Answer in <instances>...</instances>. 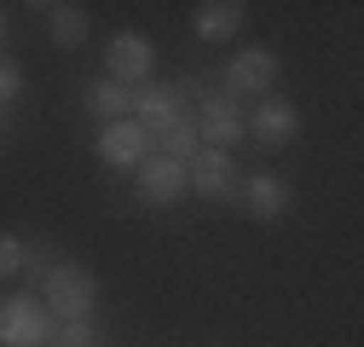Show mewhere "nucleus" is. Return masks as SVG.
Segmentation results:
<instances>
[{
	"label": "nucleus",
	"instance_id": "obj_1",
	"mask_svg": "<svg viewBox=\"0 0 364 347\" xmlns=\"http://www.w3.org/2000/svg\"><path fill=\"white\" fill-rule=\"evenodd\" d=\"M35 301L53 313V324L93 319V313H99V278L87 272L81 260H53V272L35 284Z\"/></svg>",
	"mask_w": 364,
	"mask_h": 347
},
{
	"label": "nucleus",
	"instance_id": "obj_2",
	"mask_svg": "<svg viewBox=\"0 0 364 347\" xmlns=\"http://www.w3.org/2000/svg\"><path fill=\"white\" fill-rule=\"evenodd\" d=\"M105 70H110V81L116 87H151V70H156V47H151V35H139V29H116L110 41H105Z\"/></svg>",
	"mask_w": 364,
	"mask_h": 347
},
{
	"label": "nucleus",
	"instance_id": "obj_3",
	"mask_svg": "<svg viewBox=\"0 0 364 347\" xmlns=\"http://www.w3.org/2000/svg\"><path fill=\"white\" fill-rule=\"evenodd\" d=\"M186 99H191V81H151V87H139V93H133V122H139L151 139H162L173 122L191 116Z\"/></svg>",
	"mask_w": 364,
	"mask_h": 347
},
{
	"label": "nucleus",
	"instance_id": "obj_4",
	"mask_svg": "<svg viewBox=\"0 0 364 347\" xmlns=\"http://www.w3.org/2000/svg\"><path fill=\"white\" fill-rule=\"evenodd\" d=\"M53 313L35 295H0V347H47Z\"/></svg>",
	"mask_w": 364,
	"mask_h": 347
},
{
	"label": "nucleus",
	"instance_id": "obj_5",
	"mask_svg": "<svg viewBox=\"0 0 364 347\" xmlns=\"http://www.w3.org/2000/svg\"><path fill=\"white\" fill-rule=\"evenodd\" d=\"M237 162H232V151H197L191 162H186V191H197V197H208V203H237Z\"/></svg>",
	"mask_w": 364,
	"mask_h": 347
},
{
	"label": "nucleus",
	"instance_id": "obj_6",
	"mask_svg": "<svg viewBox=\"0 0 364 347\" xmlns=\"http://www.w3.org/2000/svg\"><path fill=\"white\" fill-rule=\"evenodd\" d=\"M197 139L208 151H237L249 139V127H243V110L232 93H203V110H197Z\"/></svg>",
	"mask_w": 364,
	"mask_h": 347
},
{
	"label": "nucleus",
	"instance_id": "obj_7",
	"mask_svg": "<svg viewBox=\"0 0 364 347\" xmlns=\"http://www.w3.org/2000/svg\"><path fill=\"white\" fill-rule=\"evenodd\" d=\"M243 127H249V139H255V145L284 151V145H295V139H301V110H295L289 99H278V93H266V99L243 116Z\"/></svg>",
	"mask_w": 364,
	"mask_h": 347
},
{
	"label": "nucleus",
	"instance_id": "obj_8",
	"mask_svg": "<svg viewBox=\"0 0 364 347\" xmlns=\"http://www.w3.org/2000/svg\"><path fill=\"white\" fill-rule=\"evenodd\" d=\"M272 87H278V58L266 47H249V53H237L225 64V93L232 99H266Z\"/></svg>",
	"mask_w": 364,
	"mask_h": 347
},
{
	"label": "nucleus",
	"instance_id": "obj_9",
	"mask_svg": "<svg viewBox=\"0 0 364 347\" xmlns=\"http://www.w3.org/2000/svg\"><path fill=\"white\" fill-rule=\"evenodd\" d=\"M133 174H139V203L145 208H173L179 197H186V162H173V156L151 151Z\"/></svg>",
	"mask_w": 364,
	"mask_h": 347
},
{
	"label": "nucleus",
	"instance_id": "obj_10",
	"mask_svg": "<svg viewBox=\"0 0 364 347\" xmlns=\"http://www.w3.org/2000/svg\"><path fill=\"white\" fill-rule=\"evenodd\" d=\"M237 203H243L249 220H284L289 203H295V191H289V180H278V174H243Z\"/></svg>",
	"mask_w": 364,
	"mask_h": 347
},
{
	"label": "nucleus",
	"instance_id": "obj_11",
	"mask_svg": "<svg viewBox=\"0 0 364 347\" xmlns=\"http://www.w3.org/2000/svg\"><path fill=\"white\" fill-rule=\"evenodd\" d=\"M151 151H156V139H151L133 116H127V122H110L105 134H99V162H105V168H139Z\"/></svg>",
	"mask_w": 364,
	"mask_h": 347
},
{
	"label": "nucleus",
	"instance_id": "obj_12",
	"mask_svg": "<svg viewBox=\"0 0 364 347\" xmlns=\"http://www.w3.org/2000/svg\"><path fill=\"white\" fill-rule=\"evenodd\" d=\"M243 23H249V6H243V0H203V6L191 12V29H197V41H208V47L237 41Z\"/></svg>",
	"mask_w": 364,
	"mask_h": 347
},
{
	"label": "nucleus",
	"instance_id": "obj_13",
	"mask_svg": "<svg viewBox=\"0 0 364 347\" xmlns=\"http://www.w3.org/2000/svg\"><path fill=\"white\" fill-rule=\"evenodd\" d=\"M41 12H47L53 47H64V53L87 47V35H93V18H87V6H75V0H58V6H41Z\"/></svg>",
	"mask_w": 364,
	"mask_h": 347
},
{
	"label": "nucleus",
	"instance_id": "obj_14",
	"mask_svg": "<svg viewBox=\"0 0 364 347\" xmlns=\"http://www.w3.org/2000/svg\"><path fill=\"white\" fill-rule=\"evenodd\" d=\"M87 110H93L105 127H110V122H127V116H133V87H116V81H93V87H87Z\"/></svg>",
	"mask_w": 364,
	"mask_h": 347
},
{
	"label": "nucleus",
	"instance_id": "obj_15",
	"mask_svg": "<svg viewBox=\"0 0 364 347\" xmlns=\"http://www.w3.org/2000/svg\"><path fill=\"white\" fill-rule=\"evenodd\" d=\"M197 151H203V139H197V122H191V116H186V122H173L168 134L156 139V156H173V162H191Z\"/></svg>",
	"mask_w": 364,
	"mask_h": 347
},
{
	"label": "nucleus",
	"instance_id": "obj_16",
	"mask_svg": "<svg viewBox=\"0 0 364 347\" xmlns=\"http://www.w3.org/2000/svg\"><path fill=\"white\" fill-rule=\"evenodd\" d=\"M47 347H105V336H99L93 319H70V324H53V341Z\"/></svg>",
	"mask_w": 364,
	"mask_h": 347
},
{
	"label": "nucleus",
	"instance_id": "obj_17",
	"mask_svg": "<svg viewBox=\"0 0 364 347\" xmlns=\"http://www.w3.org/2000/svg\"><path fill=\"white\" fill-rule=\"evenodd\" d=\"M18 272H23V237L0 232V284H12Z\"/></svg>",
	"mask_w": 364,
	"mask_h": 347
},
{
	"label": "nucleus",
	"instance_id": "obj_18",
	"mask_svg": "<svg viewBox=\"0 0 364 347\" xmlns=\"http://www.w3.org/2000/svg\"><path fill=\"white\" fill-rule=\"evenodd\" d=\"M53 260H58L53 249H35V243H23V272H18V278H29V284H41V278L53 272Z\"/></svg>",
	"mask_w": 364,
	"mask_h": 347
},
{
	"label": "nucleus",
	"instance_id": "obj_19",
	"mask_svg": "<svg viewBox=\"0 0 364 347\" xmlns=\"http://www.w3.org/2000/svg\"><path fill=\"white\" fill-rule=\"evenodd\" d=\"M18 93H23V70H18L12 58H0V110L18 105Z\"/></svg>",
	"mask_w": 364,
	"mask_h": 347
},
{
	"label": "nucleus",
	"instance_id": "obj_20",
	"mask_svg": "<svg viewBox=\"0 0 364 347\" xmlns=\"http://www.w3.org/2000/svg\"><path fill=\"white\" fill-rule=\"evenodd\" d=\"M0 41H6V12H0Z\"/></svg>",
	"mask_w": 364,
	"mask_h": 347
}]
</instances>
